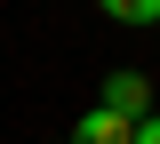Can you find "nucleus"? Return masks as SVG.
<instances>
[{"mask_svg":"<svg viewBox=\"0 0 160 144\" xmlns=\"http://www.w3.org/2000/svg\"><path fill=\"white\" fill-rule=\"evenodd\" d=\"M104 112H120V120H152V88H144V72H104Z\"/></svg>","mask_w":160,"mask_h":144,"instance_id":"1","label":"nucleus"},{"mask_svg":"<svg viewBox=\"0 0 160 144\" xmlns=\"http://www.w3.org/2000/svg\"><path fill=\"white\" fill-rule=\"evenodd\" d=\"M72 144H136V120H120V112H104V104H96V112L80 120Z\"/></svg>","mask_w":160,"mask_h":144,"instance_id":"2","label":"nucleus"},{"mask_svg":"<svg viewBox=\"0 0 160 144\" xmlns=\"http://www.w3.org/2000/svg\"><path fill=\"white\" fill-rule=\"evenodd\" d=\"M104 16H120V24H160V0H104Z\"/></svg>","mask_w":160,"mask_h":144,"instance_id":"3","label":"nucleus"},{"mask_svg":"<svg viewBox=\"0 0 160 144\" xmlns=\"http://www.w3.org/2000/svg\"><path fill=\"white\" fill-rule=\"evenodd\" d=\"M136 144H160V112H152V120H144V128H136Z\"/></svg>","mask_w":160,"mask_h":144,"instance_id":"4","label":"nucleus"}]
</instances>
